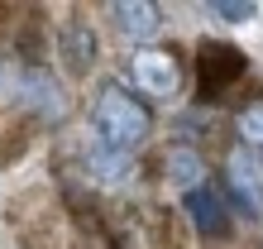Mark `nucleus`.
I'll return each instance as SVG.
<instances>
[{"mask_svg": "<svg viewBox=\"0 0 263 249\" xmlns=\"http://www.w3.org/2000/svg\"><path fill=\"white\" fill-rule=\"evenodd\" d=\"M91 130H96V139H101V144L134 153V149L148 139L153 115H148V105L139 101L129 86L105 82V86L96 91V101H91Z\"/></svg>", "mask_w": 263, "mask_h": 249, "instance_id": "1", "label": "nucleus"}, {"mask_svg": "<svg viewBox=\"0 0 263 249\" xmlns=\"http://www.w3.org/2000/svg\"><path fill=\"white\" fill-rule=\"evenodd\" d=\"M244 72H249V58H244L235 43L206 39V43L196 48V101H201V105L220 101L225 86H235Z\"/></svg>", "mask_w": 263, "mask_h": 249, "instance_id": "2", "label": "nucleus"}, {"mask_svg": "<svg viewBox=\"0 0 263 249\" xmlns=\"http://www.w3.org/2000/svg\"><path fill=\"white\" fill-rule=\"evenodd\" d=\"M129 77H134L139 96H148V101H177L182 86H187V67L173 48H139L129 62Z\"/></svg>", "mask_w": 263, "mask_h": 249, "instance_id": "3", "label": "nucleus"}, {"mask_svg": "<svg viewBox=\"0 0 263 249\" xmlns=\"http://www.w3.org/2000/svg\"><path fill=\"white\" fill-rule=\"evenodd\" d=\"M101 58V43H96V29L86 24V14H67L58 24V62H63L67 77H86Z\"/></svg>", "mask_w": 263, "mask_h": 249, "instance_id": "4", "label": "nucleus"}, {"mask_svg": "<svg viewBox=\"0 0 263 249\" xmlns=\"http://www.w3.org/2000/svg\"><path fill=\"white\" fill-rule=\"evenodd\" d=\"M225 192L235 197V206L244 216L263 221V168L249 158V149H235L225 158Z\"/></svg>", "mask_w": 263, "mask_h": 249, "instance_id": "5", "label": "nucleus"}, {"mask_svg": "<svg viewBox=\"0 0 263 249\" xmlns=\"http://www.w3.org/2000/svg\"><path fill=\"white\" fill-rule=\"evenodd\" d=\"M182 216L187 225L196 230L201 240H230V211H225V197L211 192V187H192L182 197Z\"/></svg>", "mask_w": 263, "mask_h": 249, "instance_id": "6", "label": "nucleus"}, {"mask_svg": "<svg viewBox=\"0 0 263 249\" xmlns=\"http://www.w3.org/2000/svg\"><path fill=\"white\" fill-rule=\"evenodd\" d=\"M110 24L115 34H125L129 43H148L163 34V10L153 5V0H115L110 5Z\"/></svg>", "mask_w": 263, "mask_h": 249, "instance_id": "7", "label": "nucleus"}, {"mask_svg": "<svg viewBox=\"0 0 263 249\" xmlns=\"http://www.w3.org/2000/svg\"><path fill=\"white\" fill-rule=\"evenodd\" d=\"M24 105L43 124H58L67 115V96H63V86H58V77L48 67H24Z\"/></svg>", "mask_w": 263, "mask_h": 249, "instance_id": "8", "label": "nucleus"}, {"mask_svg": "<svg viewBox=\"0 0 263 249\" xmlns=\"http://www.w3.org/2000/svg\"><path fill=\"white\" fill-rule=\"evenodd\" d=\"M82 177H91L96 187H125L134 177V158L125 149H110V144L96 139V144L82 153Z\"/></svg>", "mask_w": 263, "mask_h": 249, "instance_id": "9", "label": "nucleus"}, {"mask_svg": "<svg viewBox=\"0 0 263 249\" xmlns=\"http://www.w3.org/2000/svg\"><path fill=\"white\" fill-rule=\"evenodd\" d=\"M163 177L177 182L182 192H192V187H206V163H201V153L192 144H173L163 153Z\"/></svg>", "mask_w": 263, "mask_h": 249, "instance_id": "10", "label": "nucleus"}, {"mask_svg": "<svg viewBox=\"0 0 263 249\" xmlns=\"http://www.w3.org/2000/svg\"><path fill=\"white\" fill-rule=\"evenodd\" d=\"M235 134H239V149H263V91L235 111Z\"/></svg>", "mask_w": 263, "mask_h": 249, "instance_id": "11", "label": "nucleus"}, {"mask_svg": "<svg viewBox=\"0 0 263 249\" xmlns=\"http://www.w3.org/2000/svg\"><path fill=\"white\" fill-rule=\"evenodd\" d=\"M206 14H211V20H225V24H249L258 14V5H254V0H211Z\"/></svg>", "mask_w": 263, "mask_h": 249, "instance_id": "12", "label": "nucleus"}]
</instances>
